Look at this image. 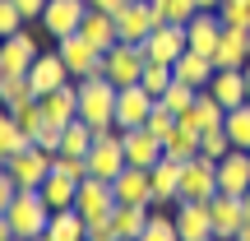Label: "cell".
Masks as SVG:
<instances>
[{
    "label": "cell",
    "instance_id": "db71d44e",
    "mask_svg": "<svg viewBox=\"0 0 250 241\" xmlns=\"http://www.w3.org/2000/svg\"><path fill=\"white\" fill-rule=\"evenodd\" d=\"M241 204H246V223H250V190H246V195H241Z\"/></svg>",
    "mask_w": 250,
    "mask_h": 241
},
{
    "label": "cell",
    "instance_id": "f35d334b",
    "mask_svg": "<svg viewBox=\"0 0 250 241\" xmlns=\"http://www.w3.org/2000/svg\"><path fill=\"white\" fill-rule=\"evenodd\" d=\"M9 116H14V125L28 134V139H33V134L46 125V121H42V102H37V98H28V102H19V107H9Z\"/></svg>",
    "mask_w": 250,
    "mask_h": 241
},
{
    "label": "cell",
    "instance_id": "7402d4cb",
    "mask_svg": "<svg viewBox=\"0 0 250 241\" xmlns=\"http://www.w3.org/2000/svg\"><path fill=\"white\" fill-rule=\"evenodd\" d=\"M153 28H158V19H153L148 0H130V5L116 14V33H121V42H144Z\"/></svg>",
    "mask_w": 250,
    "mask_h": 241
},
{
    "label": "cell",
    "instance_id": "d590c367",
    "mask_svg": "<svg viewBox=\"0 0 250 241\" xmlns=\"http://www.w3.org/2000/svg\"><path fill=\"white\" fill-rule=\"evenodd\" d=\"M153 19L158 23H190V14H195V0H148Z\"/></svg>",
    "mask_w": 250,
    "mask_h": 241
},
{
    "label": "cell",
    "instance_id": "2e32d148",
    "mask_svg": "<svg viewBox=\"0 0 250 241\" xmlns=\"http://www.w3.org/2000/svg\"><path fill=\"white\" fill-rule=\"evenodd\" d=\"M111 190H116V204H153V176H148V167H134V162L121 167Z\"/></svg>",
    "mask_w": 250,
    "mask_h": 241
},
{
    "label": "cell",
    "instance_id": "74e56055",
    "mask_svg": "<svg viewBox=\"0 0 250 241\" xmlns=\"http://www.w3.org/2000/svg\"><path fill=\"white\" fill-rule=\"evenodd\" d=\"M195 98H199V88H190V84H181V79H176V84H171V88L162 93L158 102H162V107L171 111V116H186V111L195 107Z\"/></svg>",
    "mask_w": 250,
    "mask_h": 241
},
{
    "label": "cell",
    "instance_id": "3957f363",
    "mask_svg": "<svg viewBox=\"0 0 250 241\" xmlns=\"http://www.w3.org/2000/svg\"><path fill=\"white\" fill-rule=\"evenodd\" d=\"M51 167H56V153L37 149V144H28V149H19V153L5 158V172L14 176L19 190H42V181L51 176Z\"/></svg>",
    "mask_w": 250,
    "mask_h": 241
},
{
    "label": "cell",
    "instance_id": "8fae6325",
    "mask_svg": "<svg viewBox=\"0 0 250 241\" xmlns=\"http://www.w3.org/2000/svg\"><path fill=\"white\" fill-rule=\"evenodd\" d=\"M176 232L181 241H208L213 237V214H208V199H176Z\"/></svg>",
    "mask_w": 250,
    "mask_h": 241
},
{
    "label": "cell",
    "instance_id": "f1b7e54d",
    "mask_svg": "<svg viewBox=\"0 0 250 241\" xmlns=\"http://www.w3.org/2000/svg\"><path fill=\"white\" fill-rule=\"evenodd\" d=\"M208 93H213L223 107H241L246 102V65L241 70H218L213 84H208Z\"/></svg>",
    "mask_w": 250,
    "mask_h": 241
},
{
    "label": "cell",
    "instance_id": "7a4b0ae2",
    "mask_svg": "<svg viewBox=\"0 0 250 241\" xmlns=\"http://www.w3.org/2000/svg\"><path fill=\"white\" fill-rule=\"evenodd\" d=\"M5 214H9V227H14V237H23V241L42 237V232H46V223H51V204L42 199V190H19L14 204H9Z\"/></svg>",
    "mask_w": 250,
    "mask_h": 241
},
{
    "label": "cell",
    "instance_id": "603a6c76",
    "mask_svg": "<svg viewBox=\"0 0 250 241\" xmlns=\"http://www.w3.org/2000/svg\"><path fill=\"white\" fill-rule=\"evenodd\" d=\"M171 70H176V79L190 84V88H208V84H213V74H218V65H213V56H204V51H195V46H190V51L176 56V65H171Z\"/></svg>",
    "mask_w": 250,
    "mask_h": 241
},
{
    "label": "cell",
    "instance_id": "c3c4849f",
    "mask_svg": "<svg viewBox=\"0 0 250 241\" xmlns=\"http://www.w3.org/2000/svg\"><path fill=\"white\" fill-rule=\"evenodd\" d=\"M19 5V14L28 19V23H37V19H42V9H46V0H14Z\"/></svg>",
    "mask_w": 250,
    "mask_h": 241
},
{
    "label": "cell",
    "instance_id": "5bb4252c",
    "mask_svg": "<svg viewBox=\"0 0 250 241\" xmlns=\"http://www.w3.org/2000/svg\"><path fill=\"white\" fill-rule=\"evenodd\" d=\"M37 102H42V121L46 125H61L65 130L70 121H79V84L74 79L61 84V88H51V93H42Z\"/></svg>",
    "mask_w": 250,
    "mask_h": 241
},
{
    "label": "cell",
    "instance_id": "ab89813d",
    "mask_svg": "<svg viewBox=\"0 0 250 241\" xmlns=\"http://www.w3.org/2000/svg\"><path fill=\"white\" fill-rule=\"evenodd\" d=\"M139 241H181V232H176V218H167L162 209H153V218H148V227L139 232Z\"/></svg>",
    "mask_w": 250,
    "mask_h": 241
},
{
    "label": "cell",
    "instance_id": "7c38bea8",
    "mask_svg": "<svg viewBox=\"0 0 250 241\" xmlns=\"http://www.w3.org/2000/svg\"><path fill=\"white\" fill-rule=\"evenodd\" d=\"M153 107H158V98H153L144 84L121 88V93H116V130H134V125H144Z\"/></svg>",
    "mask_w": 250,
    "mask_h": 241
},
{
    "label": "cell",
    "instance_id": "4316f807",
    "mask_svg": "<svg viewBox=\"0 0 250 241\" xmlns=\"http://www.w3.org/2000/svg\"><path fill=\"white\" fill-rule=\"evenodd\" d=\"M153 218V204H116L111 209V227H116V237L125 241H139V232L148 227Z\"/></svg>",
    "mask_w": 250,
    "mask_h": 241
},
{
    "label": "cell",
    "instance_id": "ffe728a7",
    "mask_svg": "<svg viewBox=\"0 0 250 241\" xmlns=\"http://www.w3.org/2000/svg\"><path fill=\"white\" fill-rule=\"evenodd\" d=\"M218 190L223 195H246L250 190V153L232 149L227 158H218Z\"/></svg>",
    "mask_w": 250,
    "mask_h": 241
},
{
    "label": "cell",
    "instance_id": "91938a15",
    "mask_svg": "<svg viewBox=\"0 0 250 241\" xmlns=\"http://www.w3.org/2000/svg\"><path fill=\"white\" fill-rule=\"evenodd\" d=\"M0 167H5V158H0Z\"/></svg>",
    "mask_w": 250,
    "mask_h": 241
},
{
    "label": "cell",
    "instance_id": "7dc6e473",
    "mask_svg": "<svg viewBox=\"0 0 250 241\" xmlns=\"http://www.w3.org/2000/svg\"><path fill=\"white\" fill-rule=\"evenodd\" d=\"M14 195H19V186H14V176H9V172L0 167V214H5V209L14 204Z\"/></svg>",
    "mask_w": 250,
    "mask_h": 241
},
{
    "label": "cell",
    "instance_id": "30bf717a",
    "mask_svg": "<svg viewBox=\"0 0 250 241\" xmlns=\"http://www.w3.org/2000/svg\"><path fill=\"white\" fill-rule=\"evenodd\" d=\"M190 51V37H186V23H158L148 37H144V56L148 61H162V65H176V56Z\"/></svg>",
    "mask_w": 250,
    "mask_h": 241
},
{
    "label": "cell",
    "instance_id": "4fadbf2b",
    "mask_svg": "<svg viewBox=\"0 0 250 241\" xmlns=\"http://www.w3.org/2000/svg\"><path fill=\"white\" fill-rule=\"evenodd\" d=\"M74 209H79L83 218H111V209H116V190H111V181L83 176L79 181V195H74Z\"/></svg>",
    "mask_w": 250,
    "mask_h": 241
},
{
    "label": "cell",
    "instance_id": "94428289",
    "mask_svg": "<svg viewBox=\"0 0 250 241\" xmlns=\"http://www.w3.org/2000/svg\"><path fill=\"white\" fill-rule=\"evenodd\" d=\"M208 241H218V237H208Z\"/></svg>",
    "mask_w": 250,
    "mask_h": 241
},
{
    "label": "cell",
    "instance_id": "6da1fadb",
    "mask_svg": "<svg viewBox=\"0 0 250 241\" xmlns=\"http://www.w3.org/2000/svg\"><path fill=\"white\" fill-rule=\"evenodd\" d=\"M79 84V121H88L93 130H107L116 125V84L107 74H93V79H74Z\"/></svg>",
    "mask_w": 250,
    "mask_h": 241
},
{
    "label": "cell",
    "instance_id": "e575fe53",
    "mask_svg": "<svg viewBox=\"0 0 250 241\" xmlns=\"http://www.w3.org/2000/svg\"><path fill=\"white\" fill-rule=\"evenodd\" d=\"M28 144H33V139H28V134H23V130L14 125V116H9V107L0 102V158H9V153L28 149Z\"/></svg>",
    "mask_w": 250,
    "mask_h": 241
},
{
    "label": "cell",
    "instance_id": "836d02e7",
    "mask_svg": "<svg viewBox=\"0 0 250 241\" xmlns=\"http://www.w3.org/2000/svg\"><path fill=\"white\" fill-rule=\"evenodd\" d=\"M28 98H37L33 84H28V74L0 70V102H5V107H19V102H28Z\"/></svg>",
    "mask_w": 250,
    "mask_h": 241
},
{
    "label": "cell",
    "instance_id": "52a82bcc",
    "mask_svg": "<svg viewBox=\"0 0 250 241\" xmlns=\"http://www.w3.org/2000/svg\"><path fill=\"white\" fill-rule=\"evenodd\" d=\"M56 51H61L65 70H70L74 79H93V74H102V51H98V46H93L83 33L61 37V42H56Z\"/></svg>",
    "mask_w": 250,
    "mask_h": 241
},
{
    "label": "cell",
    "instance_id": "8d00e7d4",
    "mask_svg": "<svg viewBox=\"0 0 250 241\" xmlns=\"http://www.w3.org/2000/svg\"><path fill=\"white\" fill-rule=\"evenodd\" d=\"M139 84L153 93V98H162V93L176 84V70H171V65H162V61H148V65H144V74H139Z\"/></svg>",
    "mask_w": 250,
    "mask_h": 241
},
{
    "label": "cell",
    "instance_id": "d6986e66",
    "mask_svg": "<svg viewBox=\"0 0 250 241\" xmlns=\"http://www.w3.org/2000/svg\"><path fill=\"white\" fill-rule=\"evenodd\" d=\"M246 61H250V28H227V23H223L213 65H218V70H241Z\"/></svg>",
    "mask_w": 250,
    "mask_h": 241
},
{
    "label": "cell",
    "instance_id": "277c9868",
    "mask_svg": "<svg viewBox=\"0 0 250 241\" xmlns=\"http://www.w3.org/2000/svg\"><path fill=\"white\" fill-rule=\"evenodd\" d=\"M144 65H148V56H144V42H116L111 51H102V74H107L116 88H130V84H139Z\"/></svg>",
    "mask_w": 250,
    "mask_h": 241
},
{
    "label": "cell",
    "instance_id": "bcb514c9",
    "mask_svg": "<svg viewBox=\"0 0 250 241\" xmlns=\"http://www.w3.org/2000/svg\"><path fill=\"white\" fill-rule=\"evenodd\" d=\"M33 144L46 149V153H61V125H42V130L33 134Z\"/></svg>",
    "mask_w": 250,
    "mask_h": 241
},
{
    "label": "cell",
    "instance_id": "6f0895ef",
    "mask_svg": "<svg viewBox=\"0 0 250 241\" xmlns=\"http://www.w3.org/2000/svg\"><path fill=\"white\" fill-rule=\"evenodd\" d=\"M9 241H23V237H9Z\"/></svg>",
    "mask_w": 250,
    "mask_h": 241
},
{
    "label": "cell",
    "instance_id": "ee69618b",
    "mask_svg": "<svg viewBox=\"0 0 250 241\" xmlns=\"http://www.w3.org/2000/svg\"><path fill=\"white\" fill-rule=\"evenodd\" d=\"M19 28H28V19L19 14V5H14V0H0V37L19 33Z\"/></svg>",
    "mask_w": 250,
    "mask_h": 241
},
{
    "label": "cell",
    "instance_id": "7bdbcfd3",
    "mask_svg": "<svg viewBox=\"0 0 250 241\" xmlns=\"http://www.w3.org/2000/svg\"><path fill=\"white\" fill-rule=\"evenodd\" d=\"M176 121H181V116H171V111H167V107H162V102H158V107L148 111V121H144V125H148V130L158 134V139H167V134L176 130Z\"/></svg>",
    "mask_w": 250,
    "mask_h": 241
},
{
    "label": "cell",
    "instance_id": "b9f144b4",
    "mask_svg": "<svg viewBox=\"0 0 250 241\" xmlns=\"http://www.w3.org/2000/svg\"><path fill=\"white\" fill-rule=\"evenodd\" d=\"M218 19H223L227 28H250V5L246 0H223V5H218Z\"/></svg>",
    "mask_w": 250,
    "mask_h": 241
},
{
    "label": "cell",
    "instance_id": "d4e9b609",
    "mask_svg": "<svg viewBox=\"0 0 250 241\" xmlns=\"http://www.w3.org/2000/svg\"><path fill=\"white\" fill-rule=\"evenodd\" d=\"M83 37H88L98 51H111V46L121 42V33H116V14H107V9H93L88 5V14H83V28H79Z\"/></svg>",
    "mask_w": 250,
    "mask_h": 241
},
{
    "label": "cell",
    "instance_id": "484cf974",
    "mask_svg": "<svg viewBox=\"0 0 250 241\" xmlns=\"http://www.w3.org/2000/svg\"><path fill=\"white\" fill-rule=\"evenodd\" d=\"M199 134H204V130H195V125L176 121V130L162 139V158H171V162H190V158H199Z\"/></svg>",
    "mask_w": 250,
    "mask_h": 241
},
{
    "label": "cell",
    "instance_id": "680465c9",
    "mask_svg": "<svg viewBox=\"0 0 250 241\" xmlns=\"http://www.w3.org/2000/svg\"><path fill=\"white\" fill-rule=\"evenodd\" d=\"M111 241H125V237H111Z\"/></svg>",
    "mask_w": 250,
    "mask_h": 241
},
{
    "label": "cell",
    "instance_id": "f5cc1de1",
    "mask_svg": "<svg viewBox=\"0 0 250 241\" xmlns=\"http://www.w3.org/2000/svg\"><path fill=\"white\" fill-rule=\"evenodd\" d=\"M232 241H250V223H246V227H241V232H236Z\"/></svg>",
    "mask_w": 250,
    "mask_h": 241
},
{
    "label": "cell",
    "instance_id": "4dcf8cb0",
    "mask_svg": "<svg viewBox=\"0 0 250 241\" xmlns=\"http://www.w3.org/2000/svg\"><path fill=\"white\" fill-rule=\"evenodd\" d=\"M74 195H79V181L51 167V176L42 181V199H46L51 209H70V204H74Z\"/></svg>",
    "mask_w": 250,
    "mask_h": 241
},
{
    "label": "cell",
    "instance_id": "f907efd6",
    "mask_svg": "<svg viewBox=\"0 0 250 241\" xmlns=\"http://www.w3.org/2000/svg\"><path fill=\"white\" fill-rule=\"evenodd\" d=\"M14 237V227H9V214H0V241H9Z\"/></svg>",
    "mask_w": 250,
    "mask_h": 241
},
{
    "label": "cell",
    "instance_id": "816d5d0a",
    "mask_svg": "<svg viewBox=\"0 0 250 241\" xmlns=\"http://www.w3.org/2000/svg\"><path fill=\"white\" fill-rule=\"evenodd\" d=\"M223 0H195V9H218Z\"/></svg>",
    "mask_w": 250,
    "mask_h": 241
},
{
    "label": "cell",
    "instance_id": "5b68a950",
    "mask_svg": "<svg viewBox=\"0 0 250 241\" xmlns=\"http://www.w3.org/2000/svg\"><path fill=\"white\" fill-rule=\"evenodd\" d=\"M125 167V144H121V130L116 125H107V130H98V139H93L88 149V176H102V181H116Z\"/></svg>",
    "mask_w": 250,
    "mask_h": 241
},
{
    "label": "cell",
    "instance_id": "11a10c76",
    "mask_svg": "<svg viewBox=\"0 0 250 241\" xmlns=\"http://www.w3.org/2000/svg\"><path fill=\"white\" fill-rule=\"evenodd\" d=\"M246 102H250V61H246Z\"/></svg>",
    "mask_w": 250,
    "mask_h": 241
},
{
    "label": "cell",
    "instance_id": "1f68e13d",
    "mask_svg": "<svg viewBox=\"0 0 250 241\" xmlns=\"http://www.w3.org/2000/svg\"><path fill=\"white\" fill-rule=\"evenodd\" d=\"M223 130H227V139H232V149H246V153H250V102H241V107H227Z\"/></svg>",
    "mask_w": 250,
    "mask_h": 241
},
{
    "label": "cell",
    "instance_id": "60d3db41",
    "mask_svg": "<svg viewBox=\"0 0 250 241\" xmlns=\"http://www.w3.org/2000/svg\"><path fill=\"white\" fill-rule=\"evenodd\" d=\"M199 153H204V158H227V153H232V139H227V130L223 125H213V130H204L199 134Z\"/></svg>",
    "mask_w": 250,
    "mask_h": 241
},
{
    "label": "cell",
    "instance_id": "9c48e42d",
    "mask_svg": "<svg viewBox=\"0 0 250 241\" xmlns=\"http://www.w3.org/2000/svg\"><path fill=\"white\" fill-rule=\"evenodd\" d=\"M37 56H42V42H37L28 28H19V33L0 37V70H9V74H28Z\"/></svg>",
    "mask_w": 250,
    "mask_h": 241
},
{
    "label": "cell",
    "instance_id": "f546056e",
    "mask_svg": "<svg viewBox=\"0 0 250 241\" xmlns=\"http://www.w3.org/2000/svg\"><path fill=\"white\" fill-rule=\"evenodd\" d=\"M83 223L88 218L79 209H51V223H46V241H83Z\"/></svg>",
    "mask_w": 250,
    "mask_h": 241
},
{
    "label": "cell",
    "instance_id": "9a60e30c",
    "mask_svg": "<svg viewBox=\"0 0 250 241\" xmlns=\"http://www.w3.org/2000/svg\"><path fill=\"white\" fill-rule=\"evenodd\" d=\"M208 214H213V237H218V241H232V237L246 227V204H241V195H223V190H218V195L208 199Z\"/></svg>",
    "mask_w": 250,
    "mask_h": 241
},
{
    "label": "cell",
    "instance_id": "9f6ffc18",
    "mask_svg": "<svg viewBox=\"0 0 250 241\" xmlns=\"http://www.w3.org/2000/svg\"><path fill=\"white\" fill-rule=\"evenodd\" d=\"M33 241H46V232H42V237H33Z\"/></svg>",
    "mask_w": 250,
    "mask_h": 241
},
{
    "label": "cell",
    "instance_id": "ac0fdd59",
    "mask_svg": "<svg viewBox=\"0 0 250 241\" xmlns=\"http://www.w3.org/2000/svg\"><path fill=\"white\" fill-rule=\"evenodd\" d=\"M74 74L65 70V61H61V51H42L33 61V70H28V84H33V93L42 98V93H51V88H61V84H70Z\"/></svg>",
    "mask_w": 250,
    "mask_h": 241
},
{
    "label": "cell",
    "instance_id": "8992f818",
    "mask_svg": "<svg viewBox=\"0 0 250 241\" xmlns=\"http://www.w3.org/2000/svg\"><path fill=\"white\" fill-rule=\"evenodd\" d=\"M83 14H88V0H46L37 23H42V33L51 37V42H61V37H70V33L83 28Z\"/></svg>",
    "mask_w": 250,
    "mask_h": 241
},
{
    "label": "cell",
    "instance_id": "e0dca14e",
    "mask_svg": "<svg viewBox=\"0 0 250 241\" xmlns=\"http://www.w3.org/2000/svg\"><path fill=\"white\" fill-rule=\"evenodd\" d=\"M121 144H125V162H134V167H153V162L162 158V139L148 130V125L121 130Z\"/></svg>",
    "mask_w": 250,
    "mask_h": 241
},
{
    "label": "cell",
    "instance_id": "83f0119b",
    "mask_svg": "<svg viewBox=\"0 0 250 241\" xmlns=\"http://www.w3.org/2000/svg\"><path fill=\"white\" fill-rule=\"evenodd\" d=\"M181 121H186V125H195V130H213V125H223V121H227V107H223V102H218L208 88H199L195 107H190Z\"/></svg>",
    "mask_w": 250,
    "mask_h": 241
},
{
    "label": "cell",
    "instance_id": "f6af8a7d",
    "mask_svg": "<svg viewBox=\"0 0 250 241\" xmlns=\"http://www.w3.org/2000/svg\"><path fill=\"white\" fill-rule=\"evenodd\" d=\"M111 237H116L111 218H88V223H83V241H111Z\"/></svg>",
    "mask_w": 250,
    "mask_h": 241
},
{
    "label": "cell",
    "instance_id": "44dd1931",
    "mask_svg": "<svg viewBox=\"0 0 250 241\" xmlns=\"http://www.w3.org/2000/svg\"><path fill=\"white\" fill-rule=\"evenodd\" d=\"M186 37H190L195 51L213 56V51H218V37H223V19H218V9H195L190 23H186Z\"/></svg>",
    "mask_w": 250,
    "mask_h": 241
},
{
    "label": "cell",
    "instance_id": "681fc988",
    "mask_svg": "<svg viewBox=\"0 0 250 241\" xmlns=\"http://www.w3.org/2000/svg\"><path fill=\"white\" fill-rule=\"evenodd\" d=\"M88 5H93V9H107V14H121L130 0H88Z\"/></svg>",
    "mask_w": 250,
    "mask_h": 241
},
{
    "label": "cell",
    "instance_id": "ba28073f",
    "mask_svg": "<svg viewBox=\"0 0 250 241\" xmlns=\"http://www.w3.org/2000/svg\"><path fill=\"white\" fill-rule=\"evenodd\" d=\"M213 195H218V162L204 153L181 162V199H213Z\"/></svg>",
    "mask_w": 250,
    "mask_h": 241
},
{
    "label": "cell",
    "instance_id": "cb8c5ba5",
    "mask_svg": "<svg viewBox=\"0 0 250 241\" xmlns=\"http://www.w3.org/2000/svg\"><path fill=\"white\" fill-rule=\"evenodd\" d=\"M148 176H153V209L176 204V199H181V162L158 158V162L148 167Z\"/></svg>",
    "mask_w": 250,
    "mask_h": 241
},
{
    "label": "cell",
    "instance_id": "d6a6232c",
    "mask_svg": "<svg viewBox=\"0 0 250 241\" xmlns=\"http://www.w3.org/2000/svg\"><path fill=\"white\" fill-rule=\"evenodd\" d=\"M93 139H98V130H93L88 121H70L61 130V153H88Z\"/></svg>",
    "mask_w": 250,
    "mask_h": 241
}]
</instances>
